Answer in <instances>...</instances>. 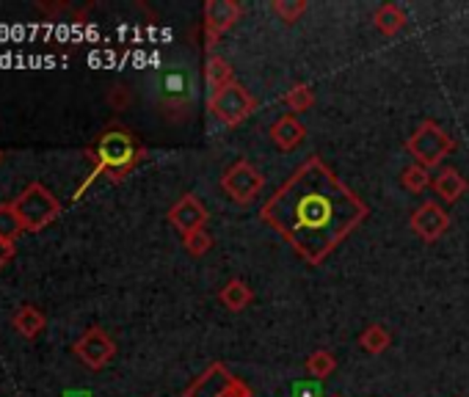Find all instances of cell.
I'll use <instances>...</instances> for the list:
<instances>
[{
    "mask_svg": "<svg viewBox=\"0 0 469 397\" xmlns=\"http://www.w3.org/2000/svg\"><path fill=\"white\" fill-rule=\"evenodd\" d=\"M368 213L365 198L312 155L263 205L260 218L298 251L303 263L320 265Z\"/></svg>",
    "mask_w": 469,
    "mask_h": 397,
    "instance_id": "obj_1",
    "label": "cell"
},
{
    "mask_svg": "<svg viewBox=\"0 0 469 397\" xmlns=\"http://www.w3.org/2000/svg\"><path fill=\"white\" fill-rule=\"evenodd\" d=\"M89 158L94 160V172L89 180L105 174L110 182L125 180L133 168L144 160V147L138 144L135 135L125 127H108L100 138L94 150L89 152Z\"/></svg>",
    "mask_w": 469,
    "mask_h": 397,
    "instance_id": "obj_2",
    "label": "cell"
},
{
    "mask_svg": "<svg viewBox=\"0 0 469 397\" xmlns=\"http://www.w3.org/2000/svg\"><path fill=\"white\" fill-rule=\"evenodd\" d=\"M14 210L22 221L25 232H42L44 226H50L55 218H59L61 202L42 182H31L14 198Z\"/></svg>",
    "mask_w": 469,
    "mask_h": 397,
    "instance_id": "obj_3",
    "label": "cell"
},
{
    "mask_svg": "<svg viewBox=\"0 0 469 397\" xmlns=\"http://www.w3.org/2000/svg\"><path fill=\"white\" fill-rule=\"evenodd\" d=\"M406 150L414 158V163L431 172V168H436L441 160H445L456 150V141H453V135L445 127H439L433 119H425L417 130L408 135Z\"/></svg>",
    "mask_w": 469,
    "mask_h": 397,
    "instance_id": "obj_4",
    "label": "cell"
},
{
    "mask_svg": "<svg viewBox=\"0 0 469 397\" xmlns=\"http://www.w3.org/2000/svg\"><path fill=\"white\" fill-rule=\"evenodd\" d=\"M207 110L224 127H235L257 110V100L248 94L238 80H232L230 86L207 97Z\"/></svg>",
    "mask_w": 469,
    "mask_h": 397,
    "instance_id": "obj_5",
    "label": "cell"
},
{
    "mask_svg": "<svg viewBox=\"0 0 469 397\" xmlns=\"http://www.w3.org/2000/svg\"><path fill=\"white\" fill-rule=\"evenodd\" d=\"M182 397H252V389L215 361L182 392Z\"/></svg>",
    "mask_w": 469,
    "mask_h": 397,
    "instance_id": "obj_6",
    "label": "cell"
},
{
    "mask_svg": "<svg viewBox=\"0 0 469 397\" xmlns=\"http://www.w3.org/2000/svg\"><path fill=\"white\" fill-rule=\"evenodd\" d=\"M263 185H265V177L257 172L255 163H248V160H235L224 172V177H221V188H224V193L238 205L252 202V198L263 190Z\"/></svg>",
    "mask_w": 469,
    "mask_h": 397,
    "instance_id": "obj_7",
    "label": "cell"
},
{
    "mask_svg": "<svg viewBox=\"0 0 469 397\" xmlns=\"http://www.w3.org/2000/svg\"><path fill=\"white\" fill-rule=\"evenodd\" d=\"M243 9L235 0H207L202 17H205V47L213 50L215 42L224 36L227 31H232L235 22L240 20Z\"/></svg>",
    "mask_w": 469,
    "mask_h": 397,
    "instance_id": "obj_8",
    "label": "cell"
},
{
    "mask_svg": "<svg viewBox=\"0 0 469 397\" xmlns=\"http://www.w3.org/2000/svg\"><path fill=\"white\" fill-rule=\"evenodd\" d=\"M75 353L89 370H102V367H108L110 359L117 356V343L108 336V331L94 326L75 343Z\"/></svg>",
    "mask_w": 469,
    "mask_h": 397,
    "instance_id": "obj_9",
    "label": "cell"
},
{
    "mask_svg": "<svg viewBox=\"0 0 469 397\" xmlns=\"http://www.w3.org/2000/svg\"><path fill=\"white\" fill-rule=\"evenodd\" d=\"M411 230L417 238H423L425 243H436L441 235L448 232L450 226V215L445 213V207H441L439 202H433V198H428V202H423L417 210L411 213Z\"/></svg>",
    "mask_w": 469,
    "mask_h": 397,
    "instance_id": "obj_10",
    "label": "cell"
},
{
    "mask_svg": "<svg viewBox=\"0 0 469 397\" xmlns=\"http://www.w3.org/2000/svg\"><path fill=\"white\" fill-rule=\"evenodd\" d=\"M207 218H210L207 207H205L193 193H185L180 202H174L172 210H169V221H172V226H174V230H177L182 238L190 235V232L205 230Z\"/></svg>",
    "mask_w": 469,
    "mask_h": 397,
    "instance_id": "obj_11",
    "label": "cell"
},
{
    "mask_svg": "<svg viewBox=\"0 0 469 397\" xmlns=\"http://www.w3.org/2000/svg\"><path fill=\"white\" fill-rule=\"evenodd\" d=\"M268 133H271V141L282 152H293L295 147L303 144V138H307V127H303L293 113H285V117L276 119Z\"/></svg>",
    "mask_w": 469,
    "mask_h": 397,
    "instance_id": "obj_12",
    "label": "cell"
},
{
    "mask_svg": "<svg viewBox=\"0 0 469 397\" xmlns=\"http://www.w3.org/2000/svg\"><path fill=\"white\" fill-rule=\"evenodd\" d=\"M190 97H193V92H190V77H188V72H169L163 77V83H160V102H163V108H188V102H190Z\"/></svg>",
    "mask_w": 469,
    "mask_h": 397,
    "instance_id": "obj_13",
    "label": "cell"
},
{
    "mask_svg": "<svg viewBox=\"0 0 469 397\" xmlns=\"http://www.w3.org/2000/svg\"><path fill=\"white\" fill-rule=\"evenodd\" d=\"M431 188L436 190V196L439 198H445V202H458V198L466 193V177H461V172L458 168H441V172L433 177V182H431Z\"/></svg>",
    "mask_w": 469,
    "mask_h": 397,
    "instance_id": "obj_14",
    "label": "cell"
},
{
    "mask_svg": "<svg viewBox=\"0 0 469 397\" xmlns=\"http://www.w3.org/2000/svg\"><path fill=\"white\" fill-rule=\"evenodd\" d=\"M232 80H235V75H232L230 61L224 59V55L210 53L207 61H205V83H207L210 94H215V92H221L224 86H230Z\"/></svg>",
    "mask_w": 469,
    "mask_h": 397,
    "instance_id": "obj_15",
    "label": "cell"
},
{
    "mask_svg": "<svg viewBox=\"0 0 469 397\" xmlns=\"http://www.w3.org/2000/svg\"><path fill=\"white\" fill-rule=\"evenodd\" d=\"M406 12L398 6V4H384V6H378L376 9V14H373V25H376V31L378 34H384V36H395V34H400L403 28H406Z\"/></svg>",
    "mask_w": 469,
    "mask_h": 397,
    "instance_id": "obj_16",
    "label": "cell"
},
{
    "mask_svg": "<svg viewBox=\"0 0 469 397\" xmlns=\"http://www.w3.org/2000/svg\"><path fill=\"white\" fill-rule=\"evenodd\" d=\"M218 301L224 304L230 312H243L246 306H252L255 290L248 288L243 279H230L227 285H224V290L218 293Z\"/></svg>",
    "mask_w": 469,
    "mask_h": 397,
    "instance_id": "obj_17",
    "label": "cell"
},
{
    "mask_svg": "<svg viewBox=\"0 0 469 397\" xmlns=\"http://www.w3.org/2000/svg\"><path fill=\"white\" fill-rule=\"evenodd\" d=\"M14 328H17L22 336L34 339V336H39V334L47 328V318L42 315V309H36V306H31V304H22V306L17 309V315H14Z\"/></svg>",
    "mask_w": 469,
    "mask_h": 397,
    "instance_id": "obj_18",
    "label": "cell"
},
{
    "mask_svg": "<svg viewBox=\"0 0 469 397\" xmlns=\"http://www.w3.org/2000/svg\"><path fill=\"white\" fill-rule=\"evenodd\" d=\"M359 345H362V348H365L368 353H373V356H381V353L390 351V345H392V334L386 331L384 326L373 323V326H368L362 334H359Z\"/></svg>",
    "mask_w": 469,
    "mask_h": 397,
    "instance_id": "obj_19",
    "label": "cell"
},
{
    "mask_svg": "<svg viewBox=\"0 0 469 397\" xmlns=\"http://www.w3.org/2000/svg\"><path fill=\"white\" fill-rule=\"evenodd\" d=\"M303 370H307V376L315 378V381H326L328 376H335L337 359L331 356L328 351H315L307 361H303Z\"/></svg>",
    "mask_w": 469,
    "mask_h": 397,
    "instance_id": "obj_20",
    "label": "cell"
},
{
    "mask_svg": "<svg viewBox=\"0 0 469 397\" xmlns=\"http://www.w3.org/2000/svg\"><path fill=\"white\" fill-rule=\"evenodd\" d=\"M282 100L290 108V113H303V110H310L315 105V92H312L310 83H293Z\"/></svg>",
    "mask_w": 469,
    "mask_h": 397,
    "instance_id": "obj_21",
    "label": "cell"
},
{
    "mask_svg": "<svg viewBox=\"0 0 469 397\" xmlns=\"http://www.w3.org/2000/svg\"><path fill=\"white\" fill-rule=\"evenodd\" d=\"M22 221L14 210V205H0V240L17 243V238L22 235Z\"/></svg>",
    "mask_w": 469,
    "mask_h": 397,
    "instance_id": "obj_22",
    "label": "cell"
},
{
    "mask_svg": "<svg viewBox=\"0 0 469 397\" xmlns=\"http://www.w3.org/2000/svg\"><path fill=\"white\" fill-rule=\"evenodd\" d=\"M400 182H403V188L406 190H411V193H423V190H428L431 188V174H428V168H423V166H417V163H411V166H406L403 172H400Z\"/></svg>",
    "mask_w": 469,
    "mask_h": 397,
    "instance_id": "obj_23",
    "label": "cell"
},
{
    "mask_svg": "<svg viewBox=\"0 0 469 397\" xmlns=\"http://www.w3.org/2000/svg\"><path fill=\"white\" fill-rule=\"evenodd\" d=\"M271 12L279 17L282 22L293 25L301 20V14L307 12V0H273L271 4Z\"/></svg>",
    "mask_w": 469,
    "mask_h": 397,
    "instance_id": "obj_24",
    "label": "cell"
},
{
    "mask_svg": "<svg viewBox=\"0 0 469 397\" xmlns=\"http://www.w3.org/2000/svg\"><path fill=\"white\" fill-rule=\"evenodd\" d=\"M182 246L190 257H205V254L213 248V235L207 230H199V232H190L182 238Z\"/></svg>",
    "mask_w": 469,
    "mask_h": 397,
    "instance_id": "obj_25",
    "label": "cell"
},
{
    "mask_svg": "<svg viewBox=\"0 0 469 397\" xmlns=\"http://www.w3.org/2000/svg\"><path fill=\"white\" fill-rule=\"evenodd\" d=\"M108 102L114 105V108H125L127 102H130V92H127V86H114L108 92Z\"/></svg>",
    "mask_w": 469,
    "mask_h": 397,
    "instance_id": "obj_26",
    "label": "cell"
},
{
    "mask_svg": "<svg viewBox=\"0 0 469 397\" xmlns=\"http://www.w3.org/2000/svg\"><path fill=\"white\" fill-rule=\"evenodd\" d=\"M12 260H14V243L0 240V271H4Z\"/></svg>",
    "mask_w": 469,
    "mask_h": 397,
    "instance_id": "obj_27",
    "label": "cell"
},
{
    "mask_svg": "<svg viewBox=\"0 0 469 397\" xmlns=\"http://www.w3.org/2000/svg\"><path fill=\"white\" fill-rule=\"evenodd\" d=\"M0 160H4V152H0Z\"/></svg>",
    "mask_w": 469,
    "mask_h": 397,
    "instance_id": "obj_28",
    "label": "cell"
}]
</instances>
